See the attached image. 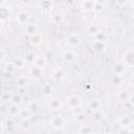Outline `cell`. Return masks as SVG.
<instances>
[{
    "mask_svg": "<svg viewBox=\"0 0 134 134\" xmlns=\"http://www.w3.org/2000/svg\"><path fill=\"white\" fill-rule=\"evenodd\" d=\"M4 125H5V132L7 133H13L15 131V120L13 118H5L4 119Z\"/></svg>",
    "mask_w": 134,
    "mask_h": 134,
    "instance_id": "cell-10",
    "label": "cell"
},
{
    "mask_svg": "<svg viewBox=\"0 0 134 134\" xmlns=\"http://www.w3.org/2000/svg\"><path fill=\"white\" fill-rule=\"evenodd\" d=\"M91 48L95 52H103L106 49V42L105 41H99V40H94L91 44Z\"/></svg>",
    "mask_w": 134,
    "mask_h": 134,
    "instance_id": "cell-5",
    "label": "cell"
},
{
    "mask_svg": "<svg viewBox=\"0 0 134 134\" xmlns=\"http://www.w3.org/2000/svg\"><path fill=\"white\" fill-rule=\"evenodd\" d=\"M132 23H133V24H134V18H133V19H132Z\"/></svg>",
    "mask_w": 134,
    "mask_h": 134,
    "instance_id": "cell-44",
    "label": "cell"
},
{
    "mask_svg": "<svg viewBox=\"0 0 134 134\" xmlns=\"http://www.w3.org/2000/svg\"><path fill=\"white\" fill-rule=\"evenodd\" d=\"M50 108L52 110H60L61 108V104H60V100L58 99H52L50 102Z\"/></svg>",
    "mask_w": 134,
    "mask_h": 134,
    "instance_id": "cell-33",
    "label": "cell"
},
{
    "mask_svg": "<svg viewBox=\"0 0 134 134\" xmlns=\"http://www.w3.org/2000/svg\"><path fill=\"white\" fill-rule=\"evenodd\" d=\"M49 124L51 125L52 128L59 130V129H62V128L65 127L66 120H65V118H64L62 115H54V116H52V117L50 118Z\"/></svg>",
    "mask_w": 134,
    "mask_h": 134,
    "instance_id": "cell-1",
    "label": "cell"
},
{
    "mask_svg": "<svg viewBox=\"0 0 134 134\" xmlns=\"http://www.w3.org/2000/svg\"><path fill=\"white\" fill-rule=\"evenodd\" d=\"M10 15H12L10 8H9L8 6L2 4V5L0 6V18H1V22L4 23L6 20H8L9 17H10Z\"/></svg>",
    "mask_w": 134,
    "mask_h": 134,
    "instance_id": "cell-4",
    "label": "cell"
},
{
    "mask_svg": "<svg viewBox=\"0 0 134 134\" xmlns=\"http://www.w3.org/2000/svg\"><path fill=\"white\" fill-rule=\"evenodd\" d=\"M130 96H131V95L129 94V92H128L127 90H121V91H119L118 94H117V98H118V100L121 102V103H127V102H129Z\"/></svg>",
    "mask_w": 134,
    "mask_h": 134,
    "instance_id": "cell-14",
    "label": "cell"
},
{
    "mask_svg": "<svg viewBox=\"0 0 134 134\" xmlns=\"http://www.w3.org/2000/svg\"><path fill=\"white\" fill-rule=\"evenodd\" d=\"M13 63L15 64V66L17 67V68H19V69H22V68H24V65H25V60L24 59H21V58H16L14 61H13Z\"/></svg>",
    "mask_w": 134,
    "mask_h": 134,
    "instance_id": "cell-28",
    "label": "cell"
},
{
    "mask_svg": "<svg viewBox=\"0 0 134 134\" xmlns=\"http://www.w3.org/2000/svg\"><path fill=\"white\" fill-rule=\"evenodd\" d=\"M131 84H132V85L134 86V75H133V76L131 77Z\"/></svg>",
    "mask_w": 134,
    "mask_h": 134,
    "instance_id": "cell-43",
    "label": "cell"
},
{
    "mask_svg": "<svg viewBox=\"0 0 134 134\" xmlns=\"http://www.w3.org/2000/svg\"><path fill=\"white\" fill-rule=\"evenodd\" d=\"M35 59H36V57H35L34 53H31V52L26 53L25 57H24V60H25L26 63H34V62H35Z\"/></svg>",
    "mask_w": 134,
    "mask_h": 134,
    "instance_id": "cell-34",
    "label": "cell"
},
{
    "mask_svg": "<svg viewBox=\"0 0 134 134\" xmlns=\"http://www.w3.org/2000/svg\"><path fill=\"white\" fill-rule=\"evenodd\" d=\"M20 128H21L23 131H29V129L31 128L30 118H27V119H21V121H20Z\"/></svg>",
    "mask_w": 134,
    "mask_h": 134,
    "instance_id": "cell-20",
    "label": "cell"
},
{
    "mask_svg": "<svg viewBox=\"0 0 134 134\" xmlns=\"http://www.w3.org/2000/svg\"><path fill=\"white\" fill-rule=\"evenodd\" d=\"M85 118H86V115H85L84 111H82V112H79V113L74 114V119H75V120H76L77 122H80V124L84 122Z\"/></svg>",
    "mask_w": 134,
    "mask_h": 134,
    "instance_id": "cell-31",
    "label": "cell"
},
{
    "mask_svg": "<svg viewBox=\"0 0 134 134\" xmlns=\"http://www.w3.org/2000/svg\"><path fill=\"white\" fill-rule=\"evenodd\" d=\"M103 117H104V114H103L102 110H97V111H93L92 112V118H93L94 121L98 122V121H100L103 119Z\"/></svg>",
    "mask_w": 134,
    "mask_h": 134,
    "instance_id": "cell-26",
    "label": "cell"
},
{
    "mask_svg": "<svg viewBox=\"0 0 134 134\" xmlns=\"http://www.w3.org/2000/svg\"><path fill=\"white\" fill-rule=\"evenodd\" d=\"M21 103H22V96H21V94H20V93L13 94L12 99H10V104H15V105L20 106Z\"/></svg>",
    "mask_w": 134,
    "mask_h": 134,
    "instance_id": "cell-24",
    "label": "cell"
},
{
    "mask_svg": "<svg viewBox=\"0 0 134 134\" xmlns=\"http://www.w3.org/2000/svg\"><path fill=\"white\" fill-rule=\"evenodd\" d=\"M132 5H133V7H134V0H133V2H132Z\"/></svg>",
    "mask_w": 134,
    "mask_h": 134,
    "instance_id": "cell-45",
    "label": "cell"
},
{
    "mask_svg": "<svg viewBox=\"0 0 134 134\" xmlns=\"http://www.w3.org/2000/svg\"><path fill=\"white\" fill-rule=\"evenodd\" d=\"M122 63L127 67L134 66V50H128L122 55Z\"/></svg>",
    "mask_w": 134,
    "mask_h": 134,
    "instance_id": "cell-2",
    "label": "cell"
},
{
    "mask_svg": "<svg viewBox=\"0 0 134 134\" xmlns=\"http://www.w3.org/2000/svg\"><path fill=\"white\" fill-rule=\"evenodd\" d=\"M27 108H28V110L31 112V114H36V113L39 111V109H40L39 104H38L37 102H31V103L27 106Z\"/></svg>",
    "mask_w": 134,
    "mask_h": 134,
    "instance_id": "cell-25",
    "label": "cell"
},
{
    "mask_svg": "<svg viewBox=\"0 0 134 134\" xmlns=\"http://www.w3.org/2000/svg\"><path fill=\"white\" fill-rule=\"evenodd\" d=\"M29 42H30V44H31V45H34V46H39V45L41 44V42H42V38H41V36H40V35L36 34V35L30 36Z\"/></svg>",
    "mask_w": 134,
    "mask_h": 134,
    "instance_id": "cell-19",
    "label": "cell"
},
{
    "mask_svg": "<svg viewBox=\"0 0 134 134\" xmlns=\"http://www.w3.org/2000/svg\"><path fill=\"white\" fill-rule=\"evenodd\" d=\"M96 2H98V3H100V4H105L106 3V0H96Z\"/></svg>",
    "mask_w": 134,
    "mask_h": 134,
    "instance_id": "cell-42",
    "label": "cell"
},
{
    "mask_svg": "<svg viewBox=\"0 0 134 134\" xmlns=\"http://www.w3.org/2000/svg\"><path fill=\"white\" fill-rule=\"evenodd\" d=\"M93 130L90 128V127H87V126H84L80 129V133H92Z\"/></svg>",
    "mask_w": 134,
    "mask_h": 134,
    "instance_id": "cell-36",
    "label": "cell"
},
{
    "mask_svg": "<svg viewBox=\"0 0 134 134\" xmlns=\"http://www.w3.org/2000/svg\"><path fill=\"white\" fill-rule=\"evenodd\" d=\"M29 72H30V75H31L34 79H36V80L40 79V77L43 75V69L40 68V67H38V66H36V65H34V66L30 68Z\"/></svg>",
    "mask_w": 134,
    "mask_h": 134,
    "instance_id": "cell-8",
    "label": "cell"
},
{
    "mask_svg": "<svg viewBox=\"0 0 134 134\" xmlns=\"http://www.w3.org/2000/svg\"><path fill=\"white\" fill-rule=\"evenodd\" d=\"M129 102L131 103V105H132V106H134V95L130 96V99H129Z\"/></svg>",
    "mask_w": 134,
    "mask_h": 134,
    "instance_id": "cell-41",
    "label": "cell"
},
{
    "mask_svg": "<svg viewBox=\"0 0 134 134\" xmlns=\"http://www.w3.org/2000/svg\"><path fill=\"white\" fill-rule=\"evenodd\" d=\"M66 41H67V44H68L69 46H71V47H77V46L81 44V39H80V37H79L77 35H75V34L69 35V36L67 37Z\"/></svg>",
    "mask_w": 134,
    "mask_h": 134,
    "instance_id": "cell-6",
    "label": "cell"
},
{
    "mask_svg": "<svg viewBox=\"0 0 134 134\" xmlns=\"http://www.w3.org/2000/svg\"><path fill=\"white\" fill-rule=\"evenodd\" d=\"M7 111H8V112H9V114H10V115H13V116H19L21 109L19 108V106H18V105L10 104V106H9V107H7Z\"/></svg>",
    "mask_w": 134,
    "mask_h": 134,
    "instance_id": "cell-15",
    "label": "cell"
},
{
    "mask_svg": "<svg viewBox=\"0 0 134 134\" xmlns=\"http://www.w3.org/2000/svg\"><path fill=\"white\" fill-rule=\"evenodd\" d=\"M110 82H111V84L113 86H119L121 84V75H118V74L113 73V75L110 79Z\"/></svg>",
    "mask_w": 134,
    "mask_h": 134,
    "instance_id": "cell-21",
    "label": "cell"
},
{
    "mask_svg": "<svg viewBox=\"0 0 134 134\" xmlns=\"http://www.w3.org/2000/svg\"><path fill=\"white\" fill-rule=\"evenodd\" d=\"M62 20H63V17H62V15H60V14H54V15L52 16V21H53L54 23H57V24L61 23Z\"/></svg>",
    "mask_w": 134,
    "mask_h": 134,
    "instance_id": "cell-35",
    "label": "cell"
},
{
    "mask_svg": "<svg viewBox=\"0 0 134 134\" xmlns=\"http://www.w3.org/2000/svg\"><path fill=\"white\" fill-rule=\"evenodd\" d=\"M16 21L19 24H21V25L28 24V21H29V15H28V13L27 12H20L17 15V17H16Z\"/></svg>",
    "mask_w": 134,
    "mask_h": 134,
    "instance_id": "cell-7",
    "label": "cell"
},
{
    "mask_svg": "<svg viewBox=\"0 0 134 134\" xmlns=\"http://www.w3.org/2000/svg\"><path fill=\"white\" fill-rule=\"evenodd\" d=\"M116 2H117V4H119V5H125V4L128 2V0H116Z\"/></svg>",
    "mask_w": 134,
    "mask_h": 134,
    "instance_id": "cell-40",
    "label": "cell"
},
{
    "mask_svg": "<svg viewBox=\"0 0 134 134\" xmlns=\"http://www.w3.org/2000/svg\"><path fill=\"white\" fill-rule=\"evenodd\" d=\"M81 1H85V0H81Z\"/></svg>",
    "mask_w": 134,
    "mask_h": 134,
    "instance_id": "cell-47",
    "label": "cell"
},
{
    "mask_svg": "<svg viewBox=\"0 0 134 134\" xmlns=\"http://www.w3.org/2000/svg\"><path fill=\"white\" fill-rule=\"evenodd\" d=\"M95 1L93 0H85L83 1L82 3V7L85 12H91V10H94V6H95Z\"/></svg>",
    "mask_w": 134,
    "mask_h": 134,
    "instance_id": "cell-13",
    "label": "cell"
},
{
    "mask_svg": "<svg viewBox=\"0 0 134 134\" xmlns=\"http://www.w3.org/2000/svg\"><path fill=\"white\" fill-rule=\"evenodd\" d=\"M88 107H89V109H90L91 112L97 111V110H102V103H100V100L94 98V99H91L88 103Z\"/></svg>",
    "mask_w": 134,
    "mask_h": 134,
    "instance_id": "cell-9",
    "label": "cell"
},
{
    "mask_svg": "<svg viewBox=\"0 0 134 134\" xmlns=\"http://www.w3.org/2000/svg\"><path fill=\"white\" fill-rule=\"evenodd\" d=\"M14 72H9V71H6V70H2V79L4 81H10L13 77H14Z\"/></svg>",
    "mask_w": 134,
    "mask_h": 134,
    "instance_id": "cell-30",
    "label": "cell"
},
{
    "mask_svg": "<svg viewBox=\"0 0 134 134\" xmlns=\"http://www.w3.org/2000/svg\"><path fill=\"white\" fill-rule=\"evenodd\" d=\"M63 76H64V72H63L62 69H57V70L52 73V79H53L54 81H57V82L61 81V80L63 79Z\"/></svg>",
    "mask_w": 134,
    "mask_h": 134,
    "instance_id": "cell-27",
    "label": "cell"
},
{
    "mask_svg": "<svg viewBox=\"0 0 134 134\" xmlns=\"http://www.w3.org/2000/svg\"><path fill=\"white\" fill-rule=\"evenodd\" d=\"M37 30H38V28H37V26H36L35 24L28 23V24H26V26H25V31H26V34H27L29 37L32 36V35H36V34H37Z\"/></svg>",
    "mask_w": 134,
    "mask_h": 134,
    "instance_id": "cell-18",
    "label": "cell"
},
{
    "mask_svg": "<svg viewBox=\"0 0 134 134\" xmlns=\"http://www.w3.org/2000/svg\"><path fill=\"white\" fill-rule=\"evenodd\" d=\"M66 102H67L68 107H69L71 110L82 106V99H81V97H79L77 95H71V96H68Z\"/></svg>",
    "mask_w": 134,
    "mask_h": 134,
    "instance_id": "cell-3",
    "label": "cell"
},
{
    "mask_svg": "<svg viewBox=\"0 0 134 134\" xmlns=\"http://www.w3.org/2000/svg\"><path fill=\"white\" fill-rule=\"evenodd\" d=\"M106 35L105 34H103V32H98L96 36H95V40H99V41H106Z\"/></svg>",
    "mask_w": 134,
    "mask_h": 134,
    "instance_id": "cell-37",
    "label": "cell"
},
{
    "mask_svg": "<svg viewBox=\"0 0 134 134\" xmlns=\"http://www.w3.org/2000/svg\"><path fill=\"white\" fill-rule=\"evenodd\" d=\"M25 84H26L25 79L21 77V79H19V80H18V85L20 86V88H24V87H25Z\"/></svg>",
    "mask_w": 134,
    "mask_h": 134,
    "instance_id": "cell-38",
    "label": "cell"
},
{
    "mask_svg": "<svg viewBox=\"0 0 134 134\" xmlns=\"http://www.w3.org/2000/svg\"><path fill=\"white\" fill-rule=\"evenodd\" d=\"M12 96H13V94H12L10 92L3 91V92H2V94H1V100H2L3 103H10Z\"/></svg>",
    "mask_w": 134,
    "mask_h": 134,
    "instance_id": "cell-29",
    "label": "cell"
},
{
    "mask_svg": "<svg viewBox=\"0 0 134 134\" xmlns=\"http://www.w3.org/2000/svg\"><path fill=\"white\" fill-rule=\"evenodd\" d=\"M93 1H95V2H96V0H93Z\"/></svg>",
    "mask_w": 134,
    "mask_h": 134,
    "instance_id": "cell-46",
    "label": "cell"
},
{
    "mask_svg": "<svg viewBox=\"0 0 134 134\" xmlns=\"http://www.w3.org/2000/svg\"><path fill=\"white\" fill-rule=\"evenodd\" d=\"M62 57H63V60H64L65 62H67V63H71V62H73V61L75 60L76 54H75V52L72 51V50H66V51L63 53Z\"/></svg>",
    "mask_w": 134,
    "mask_h": 134,
    "instance_id": "cell-12",
    "label": "cell"
},
{
    "mask_svg": "<svg viewBox=\"0 0 134 134\" xmlns=\"http://www.w3.org/2000/svg\"><path fill=\"white\" fill-rule=\"evenodd\" d=\"M31 112L28 110V108H25V109H21L20 111V114H19V117L21 119H27V118H30L31 116Z\"/></svg>",
    "mask_w": 134,
    "mask_h": 134,
    "instance_id": "cell-23",
    "label": "cell"
},
{
    "mask_svg": "<svg viewBox=\"0 0 134 134\" xmlns=\"http://www.w3.org/2000/svg\"><path fill=\"white\" fill-rule=\"evenodd\" d=\"M46 64H47V61H46L45 58H42V57H36L35 62H34V65H36V66H38V67L44 69L45 66H46Z\"/></svg>",
    "mask_w": 134,
    "mask_h": 134,
    "instance_id": "cell-16",
    "label": "cell"
},
{
    "mask_svg": "<svg viewBox=\"0 0 134 134\" xmlns=\"http://www.w3.org/2000/svg\"><path fill=\"white\" fill-rule=\"evenodd\" d=\"M3 69L2 70H6V71H9V72H14L15 73V71H16V69H17V67L15 66V64L13 63V62H10V63H7L4 67H2Z\"/></svg>",
    "mask_w": 134,
    "mask_h": 134,
    "instance_id": "cell-32",
    "label": "cell"
},
{
    "mask_svg": "<svg viewBox=\"0 0 134 134\" xmlns=\"http://www.w3.org/2000/svg\"><path fill=\"white\" fill-rule=\"evenodd\" d=\"M126 68H127V66L122 62L121 63H116L113 66V73L118 74V75H122L126 72Z\"/></svg>",
    "mask_w": 134,
    "mask_h": 134,
    "instance_id": "cell-11",
    "label": "cell"
},
{
    "mask_svg": "<svg viewBox=\"0 0 134 134\" xmlns=\"http://www.w3.org/2000/svg\"><path fill=\"white\" fill-rule=\"evenodd\" d=\"M103 7H104V5H103V4H100V3L96 2V3H95V6H94V12H100Z\"/></svg>",
    "mask_w": 134,
    "mask_h": 134,
    "instance_id": "cell-39",
    "label": "cell"
},
{
    "mask_svg": "<svg viewBox=\"0 0 134 134\" xmlns=\"http://www.w3.org/2000/svg\"><path fill=\"white\" fill-rule=\"evenodd\" d=\"M118 122H119V126L120 127H122V128H129V127H131L132 120H131V118L129 116H122V117L119 118V121Z\"/></svg>",
    "mask_w": 134,
    "mask_h": 134,
    "instance_id": "cell-17",
    "label": "cell"
},
{
    "mask_svg": "<svg viewBox=\"0 0 134 134\" xmlns=\"http://www.w3.org/2000/svg\"><path fill=\"white\" fill-rule=\"evenodd\" d=\"M88 32L91 35V36H96L98 32H99V27L97 24H90L89 27H88Z\"/></svg>",
    "mask_w": 134,
    "mask_h": 134,
    "instance_id": "cell-22",
    "label": "cell"
}]
</instances>
